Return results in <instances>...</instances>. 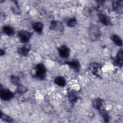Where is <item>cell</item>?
<instances>
[{
    "label": "cell",
    "mask_w": 123,
    "mask_h": 123,
    "mask_svg": "<svg viewBox=\"0 0 123 123\" xmlns=\"http://www.w3.org/2000/svg\"><path fill=\"white\" fill-rule=\"evenodd\" d=\"M46 69L42 63L37 64L35 67L34 72L32 73V76L37 79L43 80L46 77Z\"/></svg>",
    "instance_id": "6da1fadb"
},
{
    "label": "cell",
    "mask_w": 123,
    "mask_h": 123,
    "mask_svg": "<svg viewBox=\"0 0 123 123\" xmlns=\"http://www.w3.org/2000/svg\"><path fill=\"white\" fill-rule=\"evenodd\" d=\"M88 34L90 39L92 41H97L100 36V30L98 26L95 25H91L88 29Z\"/></svg>",
    "instance_id": "7a4b0ae2"
},
{
    "label": "cell",
    "mask_w": 123,
    "mask_h": 123,
    "mask_svg": "<svg viewBox=\"0 0 123 123\" xmlns=\"http://www.w3.org/2000/svg\"><path fill=\"white\" fill-rule=\"evenodd\" d=\"M31 36V33L25 30H21L18 33V37L20 41L24 43H27L29 41Z\"/></svg>",
    "instance_id": "3957f363"
},
{
    "label": "cell",
    "mask_w": 123,
    "mask_h": 123,
    "mask_svg": "<svg viewBox=\"0 0 123 123\" xmlns=\"http://www.w3.org/2000/svg\"><path fill=\"white\" fill-rule=\"evenodd\" d=\"M0 97L3 100H9L13 97V93L7 89H0Z\"/></svg>",
    "instance_id": "277c9868"
},
{
    "label": "cell",
    "mask_w": 123,
    "mask_h": 123,
    "mask_svg": "<svg viewBox=\"0 0 123 123\" xmlns=\"http://www.w3.org/2000/svg\"><path fill=\"white\" fill-rule=\"evenodd\" d=\"M101 66L100 64L95 62L91 63L89 65V69L94 75L97 76H99V71L101 69Z\"/></svg>",
    "instance_id": "5b68a950"
},
{
    "label": "cell",
    "mask_w": 123,
    "mask_h": 123,
    "mask_svg": "<svg viewBox=\"0 0 123 123\" xmlns=\"http://www.w3.org/2000/svg\"><path fill=\"white\" fill-rule=\"evenodd\" d=\"M123 49H120L117 53L116 58L113 61V64L114 66H118L119 67H122L123 65Z\"/></svg>",
    "instance_id": "8992f818"
},
{
    "label": "cell",
    "mask_w": 123,
    "mask_h": 123,
    "mask_svg": "<svg viewBox=\"0 0 123 123\" xmlns=\"http://www.w3.org/2000/svg\"><path fill=\"white\" fill-rule=\"evenodd\" d=\"M49 29L51 30H54L61 32L63 30V25L62 23L59 21L53 20L51 21L50 23Z\"/></svg>",
    "instance_id": "52a82bcc"
},
{
    "label": "cell",
    "mask_w": 123,
    "mask_h": 123,
    "mask_svg": "<svg viewBox=\"0 0 123 123\" xmlns=\"http://www.w3.org/2000/svg\"><path fill=\"white\" fill-rule=\"evenodd\" d=\"M112 8L114 11L119 13H123V1L122 0H113L112 2Z\"/></svg>",
    "instance_id": "ba28073f"
},
{
    "label": "cell",
    "mask_w": 123,
    "mask_h": 123,
    "mask_svg": "<svg viewBox=\"0 0 123 123\" xmlns=\"http://www.w3.org/2000/svg\"><path fill=\"white\" fill-rule=\"evenodd\" d=\"M58 50L60 56L63 58L68 57L70 55V49L66 46H62L58 48Z\"/></svg>",
    "instance_id": "9c48e42d"
},
{
    "label": "cell",
    "mask_w": 123,
    "mask_h": 123,
    "mask_svg": "<svg viewBox=\"0 0 123 123\" xmlns=\"http://www.w3.org/2000/svg\"><path fill=\"white\" fill-rule=\"evenodd\" d=\"M98 18L99 22L103 25L108 26L111 24V19L109 17L103 13H99L98 14Z\"/></svg>",
    "instance_id": "30bf717a"
},
{
    "label": "cell",
    "mask_w": 123,
    "mask_h": 123,
    "mask_svg": "<svg viewBox=\"0 0 123 123\" xmlns=\"http://www.w3.org/2000/svg\"><path fill=\"white\" fill-rule=\"evenodd\" d=\"M67 97L70 102L72 104H74L76 102L78 98L77 92L74 90H71L68 92Z\"/></svg>",
    "instance_id": "8fae6325"
},
{
    "label": "cell",
    "mask_w": 123,
    "mask_h": 123,
    "mask_svg": "<svg viewBox=\"0 0 123 123\" xmlns=\"http://www.w3.org/2000/svg\"><path fill=\"white\" fill-rule=\"evenodd\" d=\"M65 63L67 64L72 69L76 72H78L80 69V64L78 61L77 60H73L71 61L66 62H65Z\"/></svg>",
    "instance_id": "7c38bea8"
},
{
    "label": "cell",
    "mask_w": 123,
    "mask_h": 123,
    "mask_svg": "<svg viewBox=\"0 0 123 123\" xmlns=\"http://www.w3.org/2000/svg\"><path fill=\"white\" fill-rule=\"evenodd\" d=\"M30 49L31 47L29 45H25L18 48L17 51L18 53L20 54L25 56L28 54V52L30 50Z\"/></svg>",
    "instance_id": "4fadbf2b"
},
{
    "label": "cell",
    "mask_w": 123,
    "mask_h": 123,
    "mask_svg": "<svg viewBox=\"0 0 123 123\" xmlns=\"http://www.w3.org/2000/svg\"><path fill=\"white\" fill-rule=\"evenodd\" d=\"M103 101L102 99L97 98L93 100L92 105L95 109L96 110H100L102 109Z\"/></svg>",
    "instance_id": "5bb4252c"
},
{
    "label": "cell",
    "mask_w": 123,
    "mask_h": 123,
    "mask_svg": "<svg viewBox=\"0 0 123 123\" xmlns=\"http://www.w3.org/2000/svg\"><path fill=\"white\" fill-rule=\"evenodd\" d=\"M32 27L37 33L40 34L43 31V25L42 23L39 22H35L33 24Z\"/></svg>",
    "instance_id": "9a60e30c"
},
{
    "label": "cell",
    "mask_w": 123,
    "mask_h": 123,
    "mask_svg": "<svg viewBox=\"0 0 123 123\" xmlns=\"http://www.w3.org/2000/svg\"><path fill=\"white\" fill-rule=\"evenodd\" d=\"M54 83L58 86H64L66 85L65 79L61 76H57L54 79Z\"/></svg>",
    "instance_id": "2e32d148"
},
{
    "label": "cell",
    "mask_w": 123,
    "mask_h": 123,
    "mask_svg": "<svg viewBox=\"0 0 123 123\" xmlns=\"http://www.w3.org/2000/svg\"><path fill=\"white\" fill-rule=\"evenodd\" d=\"M111 39L117 45L122 46L123 45V41L121 38L116 34H112L111 36Z\"/></svg>",
    "instance_id": "e0dca14e"
},
{
    "label": "cell",
    "mask_w": 123,
    "mask_h": 123,
    "mask_svg": "<svg viewBox=\"0 0 123 123\" xmlns=\"http://www.w3.org/2000/svg\"><path fill=\"white\" fill-rule=\"evenodd\" d=\"M3 32L7 36H11L14 34V30L13 28L9 25H5L2 28Z\"/></svg>",
    "instance_id": "ac0fdd59"
},
{
    "label": "cell",
    "mask_w": 123,
    "mask_h": 123,
    "mask_svg": "<svg viewBox=\"0 0 123 123\" xmlns=\"http://www.w3.org/2000/svg\"><path fill=\"white\" fill-rule=\"evenodd\" d=\"M99 111V113L101 115V116L102 117L103 120L105 122H108L109 121L110 116L108 113V112L104 109H102Z\"/></svg>",
    "instance_id": "d6986e66"
},
{
    "label": "cell",
    "mask_w": 123,
    "mask_h": 123,
    "mask_svg": "<svg viewBox=\"0 0 123 123\" xmlns=\"http://www.w3.org/2000/svg\"><path fill=\"white\" fill-rule=\"evenodd\" d=\"M77 24V21L75 17H72L68 19L67 22V25L70 27H74Z\"/></svg>",
    "instance_id": "ffe728a7"
},
{
    "label": "cell",
    "mask_w": 123,
    "mask_h": 123,
    "mask_svg": "<svg viewBox=\"0 0 123 123\" xmlns=\"http://www.w3.org/2000/svg\"><path fill=\"white\" fill-rule=\"evenodd\" d=\"M11 81L12 84H13L14 85L16 86H19L21 85L20 79L19 78L15 75H12L11 76Z\"/></svg>",
    "instance_id": "44dd1931"
},
{
    "label": "cell",
    "mask_w": 123,
    "mask_h": 123,
    "mask_svg": "<svg viewBox=\"0 0 123 123\" xmlns=\"http://www.w3.org/2000/svg\"><path fill=\"white\" fill-rule=\"evenodd\" d=\"M0 118L3 121H4V122H6L12 123L13 122V119L11 117H10V116L6 115L5 114L2 113L1 112V114H0Z\"/></svg>",
    "instance_id": "7402d4cb"
},
{
    "label": "cell",
    "mask_w": 123,
    "mask_h": 123,
    "mask_svg": "<svg viewBox=\"0 0 123 123\" xmlns=\"http://www.w3.org/2000/svg\"><path fill=\"white\" fill-rule=\"evenodd\" d=\"M26 91V89L22 86L21 85H19L18 86L17 88V91L18 93H24Z\"/></svg>",
    "instance_id": "603a6c76"
},
{
    "label": "cell",
    "mask_w": 123,
    "mask_h": 123,
    "mask_svg": "<svg viewBox=\"0 0 123 123\" xmlns=\"http://www.w3.org/2000/svg\"><path fill=\"white\" fill-rule=\"evenodd\" d=\"M83 12L85 16H89L91 13V10L89 8L85 7L84 9Z\"/></svg>",
    "instance_id": "cb8c5ba5"
},
{
    "label": "cell",
    "mask_w": 123,
    "mask_h": 123,
    "mask_svg": "<svg viewBox=\"0 0 123 123\" xmlns=\"http://www.w3.org/2000/svg\"><path fill=\"white\" fill-rule=\"evenodd\" d=\"M3 51V50L2 49H1L0 50V55L1 56H2V55H4V51Z\"/></svg>",
    "instance_id": "d4e9b609"
}]
</instances>
